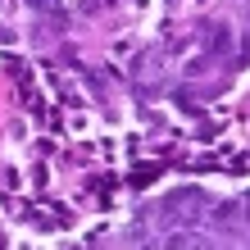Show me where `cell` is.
I'll return each instance as SVG.
<instances>
[{"label":"cell","instance_id":"5","mask_svg":"<svg viewBox=\"0 0 250 250\" xmlns=\"http://www.w3.org/2000/svg\"><path fill=\"white\" fill-rule=\"evenodd\" d=\"M37 14H50V19H60V0H27Z\"/></svg>","mask_w":250,"mask_h":250},{"label":"cell","instance_id":"1","mask_svg":"<svg viewBox=\"0 0 250 250\" xmlns=\"http://www.w3.org/2000/svg\"><path fill=\"white\" fill-rule=\"evenodd\" d=\"M205 205H209V200H205V191H196V187H191V191H173V196L164 200V223H173L178 209H205Z\"/></svg>","mask_w":250,"mask_h":250},{"label":"cell","instance_id":"3","mask_svg":"<svg viewBox=\"0 0 250 250\" xmlns=\"http://www.w3.org/2000/svg\"><path fill=\"white\" fill-rule=\"evenodd\" d=\"M205 46H209V55H228L232 50V32L223 23H209V27H205Z\"/></svg>","mask_w":250,"mask_h":250},{"label":"cell","instance_id":"2","mask_svg":"<svg viewBox=\"0 0 250 250\" xmlns=\"http://www.w3.org/2000/svg\"><path fill=\"white\" fill-rule=\"evenodd\" d=\"M164 250H214V241L205 237V232H173L164 241Z\"/></svg>","mask_w":250,"mask_h":250},{"label":"cell","instance_id":"4","mask_svg":"<svg viewBox=\"0 0 250 250\" xmlns=\"http://www.w3.org/2000/svg\"><path fill=\"white\" fill-rule=\"evenodd\" d=\"M209 223H214V228H223V232H228L232 223H237V205H232V200H223V205H218V209L209 214Z\"/></svg>","mask_w":250,"mask_h":250}]
</instances>
